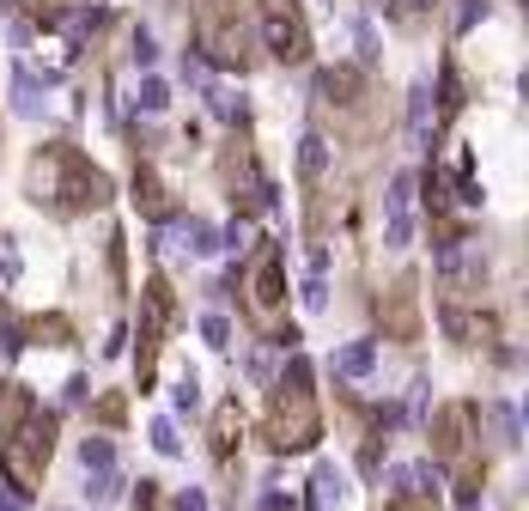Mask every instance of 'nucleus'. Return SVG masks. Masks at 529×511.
<instances>
[{"label": "nucleus", "instance_id": "c9c22d12", "mask_svg": "<svg viewBox=\"0 0 529 511\" xmlns=\"http://www.w3.org/2000/svg\"><path fill=\"white\" fill-rule=\"evenodd\" d=\"M457 505H463V511H481V481H475V475L457 487Z\"/></svg>", "mask_w": 529, "mask_h": 511}, {"label": "nucleus", "instance_id": "f257e3e1", "mask_svg": "<svg viewBox=\"0 0 529 511\" xmlns=\"http://www.w3.org/2000/svg\"><path fill=\"white\" fill-rule=\"evenodd\" d=\"M49 445H55V414H43V402L25 384H0V475L13 487V505L31 499Z\"/></svg>", "mask_w": 529, "mask_h": 511}, {"label": "nucleus", "instance_id": "a878e982", "mask_svg": "<svg viewBox=\"0 0 529 511\" xmlns=\"http://www.w3.org/2000/svg\"><path fill=\"white\" fill-rule=\"evenodd\" d=\"M207 98H213V116H219V122H244V98H232L225 86H213Z\"/></svg>", "mask_w": 529, "mask_h": 511}, {"label": "nucleus", "instance_id": "f8f14e48", "mask_svg": "<svg viewBox=\"0 0 529 511\" xmlns=\"http://www.w3.org/2000/svg\"><path fill=\"white\" fill-rule=\"evenodd\" d=\"M371 365H377V341H347L335 353V378H365Z\"/></svg>", "mask_w": 529, "mask_h": 511}, {"label": "nucleus", "instance_id": "72a5a7b5", "mask_svg": "<svg viewBox=\"0 0 529 511\" xmlns=\"http://www.w3.org/2000/svg\"><path fill=\"white\" fill-rule=\"evenodd\" d=\"M134 61H140V67H153V61H159V43H153V31H134Z\"/></svg>", "mask_w": 529, "mask_h": 511}, {"label": "nucleus", "instance_id": "20e7f679", "mask_svg": "<svg viewBox=\"0 0 529 511\" xmlns=\"http://www.w3.org/2000/svg\"><path fill=\"white\" fill-rule=\"evenodd\" d=\"M262 43L286 67H298L311 55V25H305V13H298V0H262Z\"/></svg>", "mask_w": 529, "mask_h": 511}, {"label": "nucleus", "instance_id": "4be33fe9", "mask_svg": "<svg viewBox=\"0 0 529 511\" xmlns=\"http://www.w3.org/2000/svg\"><path fill=\"white\" fill-rule=\"evenodd\" d=\"M487 420L499 426V445H517V408L511 402H487Z\"/></svg>", "mask_w": 529, "mask_h": 511}, {"label": "nucleus", "instance_id": "aec40b11", "mask_svg": "<svg viewBox=\"0 0 529 511\" xmlns=\"http://www.w3.org/2000/svg\"><path fill=\"white\" fill-rule=\"evenodd\" d=\"M98 25H104V13H98V7H80V13H67V19H61L67 43H86V37H92Z\"/></svg>", "mask_w": 529, "mask_h": 511}, {"label": "nucleus", "instance_id": "dca6fc26", "mask_svg": "<svg viewBox=\"0 0 529 511\" xmlns=\"http://www.w3.org/2000/svg\"><path fill=\"white\" fill-rule=\"evenodd\" d=\"M298 171H305V183H317V177L329 171V140H323V134H305V140H298Z\"/></svg>", "mask_w": 529, "mask_h": 511}, {"label": "nucleus", "instance_id": "9d476101", "mask_svg": "<svg viewBox=\"0 0 529 511\" xmlns=\"http://www.w3.org/2000/svg\"><path fill=\"white\" fill-rule=\"evenodd\" d=\"M347 505V475L335 463H317V481H311V511H341Z\"/></svg>", "mask_w": 529, "mask_h": 511}, {"label": "nucleus", "instance_id": "7ed1b4c3", "mask_svg": "<svg viewBox=\"0 0 529 511\" xmlns=\"http://www.w3.org/2000/svg\"><path fill=\"white\" fill-rule=\"evenodd\" d=\"M317 432L323 420H317V390H311V359L292 347L286 372L274 378V402H268V445L292 457V451H311Z\"/></svg>", "mask_w": 529, "mask_h": 511}, {"label": "nucleus", "instance_id": "2eb2a0df", "mask_svg": "<svg viewBox=\"0 0 529 511\" xmlns=\"http://www.w3.org/2000/svg\"><path fill=\"white\" fill-rule=\"evenodd\" d=\"M463 426H469V408H444L438 414V457H457L463 451Z\"/></svg>", "mask_w": 529, "mask_h": 511}, {"label": "nucleus", "instance_id": "e433bc0d", "mask_svg": "<svg viewBox=\"0 0 529 511\" xmlns=\"http://www.w3.org/2000/svg\"><path fill=\"white\" fill-rule=\"evenodd\" d=\"M390 511H438V505H432V499H420V493H396V499H390Z\"/></svg>", "mask_w": 529, "mask_h": 511}, {"label": "nucleus", "instance_id": "9b49d317", "mask_svg": "<svg viewBox=\"0 0 529 511\" xmlns=\"http://www.w3.org/2000/svg\"><path fill=\"white\" fill-rule=\"evenodd\" d=\"M43 86H55V73H43V80H37L31 67H19V73H13V110H19V116H37V110H43Z\"/></svg>", "mask_w": 529, "mask_h": 511}, {"label": "nucleus", "instance_id": "c85d7f7f", "mask_svg": "<svg viewBox=\"0 0 529 511\" xmlns=\"http://www.w3.org/2000/svg\"><path fill=\"white\" fill-rule=\"evenodd\" d=\"M201 341H207V347H225V341H232V323H225L219 311H213V317H201Z\"/></svg>", "mask_w": 529, "mask_h": 511}, {"label": "nucleus", "instance_id": "f3484780", "mask_svg": "<svg viewBox=\"0 0 529 511\" xmlns=\"http://www.w3.org/2000/svg\"><path fill=\"white\" fill-rule=\"evenodd\" d=\"M238 432H244V420H238V402H225V408L213 414V451H219V457H232Z\"/></svg>", "mask_w": 529, "mask_h": 511}, {"label": "nucleus", "instance_id": "39448f33", "mask_svg": "<svg viewBox=\"0 0 529 511\" xmlns=\"http://www.w3.org/2000/svg\"><path fill=\"white\" fill-rule=\"evenodd\" d=\"M165 323H171V286L146 280L140 286V390L153 384V365H159V347H165Z\"/></svg>", "mask_w": 529, "mask_h": 511}, {"label": "nucleus", "instance_id": "c756f323", "mask_svg": "<svg viewBox=\"0 0 529 511\" xmlns=\"http://www.w3.org/2000/svg\"><path fill=\"white\" fill-rule=\"evenodd\" d=\"M298 299H305V311H323V305H329V280H323V274H311Z\"/></svg>", "mask_w": 529, "mask_h": 511}, {"label": "nucleus", "instance_id": "7c9ffc66", "mask_svg": "<svg viewBox=\"0 0 529 511\" xmlns=\"http://www.w3.org/2000/svg\"><path fill=\"white\" fill-rule=\"evenodd\" d=\"M487 19V0H457V31H475Z\"/></svg>", "mask_w": 529, "mask_h": 511}, {"label": "nucleus", "instance_id": "2f4dec72", "mask_svg": "<svg viewBox=\"0 0 529 511\" xmlns=\"http://www.w3.org/2000/svg\"><path fill=\"white\" fill-rule=\"evenodd\" d=\"M353 43H359V61H365V67H371V61H377V31H371V25H365V19H359V25H353Z\"/></svg>", "mask_w": 529, "mask_h": 511}, {"label": "nucleus", "instance_id": "412c9836", "mask_svg": "<svg viewBox=\"0 0 529 511\" xmlns=\"http://www.w3.org/2000/svg\"><path fill=\"white\" fill-rule=\"evenodd\" d=\"M80 469H116V445H110V438H86V445H80Z\"/></svg>", "mask_w": 529, "mask_h": 511}, {"label": "nucleus", "instance_id": "0eeeda50", "mask_svg": "<svg viewBox=\"0 0 529 511\" xmlns=\"http://www.w3.org/2000/svg\"><path fill=\"white\" fill-rule=\"evenodd\" d=\"M201 55L213 61V67H244V25H238V13L232 7H213L207 19H201Z\"/></svg>", "mask_w": 529, "mask_h": 511}, {"label": "nucleus", "instance_id": "a19ab883", "mask_svg": "<svg viewBox=\"0 0 529 511\" xmlns=\"http://www.w3.org/2000/svg\"><path fill=\"white\" fill-rule=\"evenodd\" d=\"M0 7H13V0H0Z\"/></svg>", "mask_w": 529, "mask_h": 511}, {"label": "nucleus", "instance_id": "4468645a", "mask_svg": "<svg viewBox=\"0 0 529 511\" xmlns=\"http://www.w3.org/2000/svg\"><path fill=\"white\" fill-rule=\"evenodd\" d=\"M317 92H323L329 104H353V92H359V73H353V67H329V73H317Z\"/></svg>", "mask_w": 529, "mask_h": 511}, {"label": "nucleus", "instance_id": "5701e85b", "mask_svg": "<svg viewBox=\"0 0 529 511\" xmlns=\"http://www.w3.org/2000/svg\"><path fill=\"white\" fill-rule=\"evenodd\" d=\"M165 104H171V86H165V80H153V73H146V80H140V110H146V116H159Z\"/></svg>", "mask_w": 529, "mask_h": 511}, {"label": "nucleus", "instance_id": "bb28decb", "mask_svg": "<svg viewBox=\"0 0 529 511\" xmlns=\"http://www.w3.org/2000/svg\"><path fill=\"white\" fill-rule=\"evenodd\" d=\"M384 244H390V250H408V244H414V213H390Z\"/></svg>", "mask_w": 529, "mask_h": 511}, {"label": "nucleus", "instance_id": "423d86ee", "mask_svg": "<svg viewBox=\"0 0 529 511\" xmlns=\"http://www.w3.org/2000/svg\"><path fill=\"white\" fill-rule=\"evenodd\" d=\"M286 262H280V244H262L256 250V262H250V311H256V323H274L280 317V305H286Z\"/></svg>", "mask_w": 529, "mask_h": 511}, {"label": "nucleus", "instance_id": "a211bd4d", "mask_svg": "<svg viewBox=\"0 0 529 511\" xmlns=\"http://www.w3.org/2000/svg\"><path fill=\"white\" fill-rule=\"evenodd\" d=\"M134 201L146 219H165V195H159V177L153 171H134Z\"/></svg>", "mask_w": 529, "mask_h": 511}, {"label": "nucleus", "instance_id": "f03ea898", "mask_svg": "<svg viewBox=\"0 0 529 511\" xmlns=\"http://www.w3.org/2000/svg\"><path fill=\"white\" fill-rule=\"evenodd\" d=\"M31 201L49 213H92L110 201V177L80 153V146H43L31 159Z\"/></svg>", "mask_w": 529, "mask_h": 511}, {"label": "nucleus", "instance_id": "393cba45", "mask_svg": "<svg viewBox=\"0 0 529 511\" xmlns=\"http://www.w3.org/2000/svg\"><path fill=\"white\" fill-rule=\"evenodd\" d=\"M414 207V171H396L390 177V213H408Z\"/></svg>", "mask_w": 529, "mask_h": 511}, {"label": "nucleus", "instance_id": "58836bf2", "mask_svg": "<svg viewBox=\"0 0 529 511\" xmlns=\"http://www.w3.org/2000/svg\"><path fill=\"white\" fill-rule=\"evenodd\" d=\"M426 7H438V0H402V13H426Z\"/></svg>", "mask_w": 529, "mask_h": 511}, {"label": "nucleus", "instance_id": "ddd939ff", "mask_svg": "<svg viewBox=\"0 0 529 511\" xmlns=\"http://www.w3.org/2000/svg\"><path fill=\"white\" fill-rule=\"evenodd\" d=\"M444 329L457 341H493V317H469L463 305H444Z\"/></svg>", "mask_w": 529, "mask_h": 511}, {"label": "nucleus", "instance_id": "6ab92c4d", "mask_svg": "<svg viewBox=\"0 0 529 511\" xmlns=\"http://www.w3.org/2000/svg\"><path fill=\"white\" fill-rule=\"evenodd\" d=\"M116 493H122V475L116 469H86V499L92 505H110Z\"/></svg>", "mask_w": 529, "mask_h": 511}, {"label": "nucleus", "instance_id": "f704fd0d", "mask_svg": "<svg viewBox=\"0 0 529 511\" xmlns=\"http://www.w3.org/2000/svg\"><path fill=\"white\" fill-rule=\"evenodd\" d=\"M171 511H207V493H201V487H183V493L171 499Z\"/></svg>", "mask_w": 529, "mask_h": 511}, {"label": "nucleus", "instance_id": "473e14b6", "mask_svg": "<svg viewBox=\"0 0 529 511\" xmlns=\"http://www.w3.org/2000/svg\"><path fill=\"white\" fill-rule=\"evenodd\" d=\"M0 280H19V250H13V238H0Z\"/></svg>", "mask_w": 529, "mask_h": 511}, {"label": "nucleus", "instance_id": "6e6552de", "mask_svg": "<svg viewBox=\"0 0 529 511\" xmlns=\"http://www.w3.org/2000/svg\"><path fill=\"white\" fill-rule=\"evenodd\" d=\"M432 268H438L444 286H457V292H463V286H481V268H487V262H481V244H469V238H444L438 256H432Z\"/></svg>", "mask_w": 529, "mask_h": 511}, {"label": "nucleus", "instance_id": "4c0bfd02", "mask_svg": "<svg viewBox=\"0 0 529 511\" xmlns=\"http://www.w3.org/2000/svg\"><path fill=\"white\" fill-rule=\"evenodd\" d=\"M262 511H292V499L286 493H262Z\"/></svg>", "mask_w": 529, "mask_h": 511}, {"label": "nucleus", "instance_id": "ea45409f", "mask_svg": "<svg viewBox=\"0 0 529 511\" xmlns=\"http://www.w3.org/2000/svg\"><path fill=\"white\" fill-rule=\"evenodd\" d=\"M0 511H19V505H13V499H0Z\"/></svg>", "mask_w": 529, "mask_h": 511}, {"label": "nucleus", "instance_id": "cd10ccee", "mask_svg": "<svg viewBox=\"0 0 529 511\" xmlns=\"http://www.w3.org/2000/svg\"><path fill=\"white\" fill-rule=\"evenodd\" d=\"M171 402H177V414H195V402H201V384H195V372H183V378H177Z\"/></svg>", "mask_w": 529, "mask_h": 511}, {"label": "nucleus", "instance_id": "b1692460", "mask_svg": "<svg viewBox=\"0 0 529 511\" xmlns=\"http://www.w3.org/2000/svg\"><path fill=\"white\" fill-rule=\"evenodd\" d=\"M146 438H153V451H159V457H177V451H183V438H177L171 420H153V426H146Z\"/></svg>", "mask_w": 529, "mask_h": 511}, {"label": "nucleus", "instance_id": "1a4fd4ad", "mask_svg": "<svg viewBox=\"0 0 529 511\" xmlns=\"http://www.w3.org/2000/svg\"><path fill=\"white\" fill-rule=\"evenodd\" d=\"M432 122H438V104H432V86L420 80V86L408 92V140H414V146H432Z\"/></svg>", "mask_w": 529, "mask_h": 511}]
</instances>
